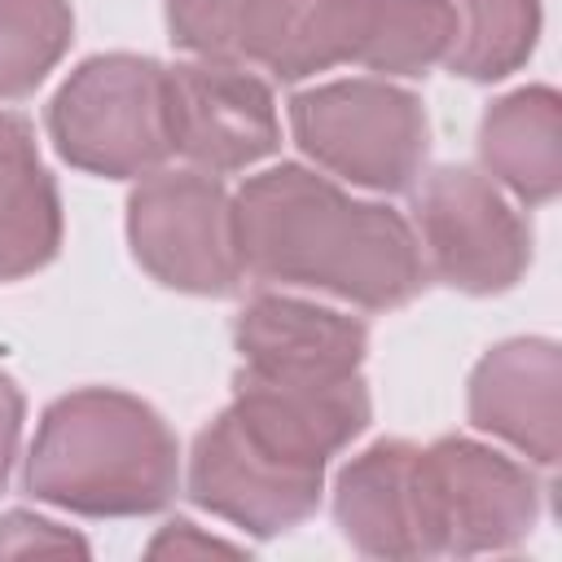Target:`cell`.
Returning <instances> with one entry per match:
<instances>
[{
    "instance_id": "277c9868",
    "label": "cell",
    "mask_w": 562,
    "mask_h": 562,
    "mask_svg": "<svg viewBox=\"0 0 562 562\" xmlns=\"http://www.w3.org/2000/svg\"><path fill=\"white\" fill-rule=\"evenodd\" d=\"M299 149L329 176L369 193H404L430 158L422 97L386 79H334L290 97Z\"/></svg>"
},
{
    "instance_id": "ba28073f",
    "label": "cell",
    "mask_w": 562,
    "mask_h": 562,
    "mask_svg": "<svg viewBox=\"0 0 562 562\" xmlns=\"http://www.w3.org/2000/svg\"><path fill=\"white\" fill-rule=\"evenodd\" d=\"M426 277L461 294H505L531 263V224L474 167H435L413 189Z\"/></svg>"
},
{
    "instance_id": "7402d4cb",
    "label": "cell",
    "mask_w": 562,
    "mask_h": 562,
    "mask_svg": "<svg viewBox=\"0 0 562 562\" xmlns=\"http://www.w3.org/2000/svg\"><path fill=\"white\" fill-rule=\"evenodd\" d=\"M22 417H26V400H22L18 382L9 373H0V492L9 487V474H13V461H18Z\"/></svg>"
},
{
    "instance_id": "8fae6325",
    "label": "cell",
    "mask_w": 562,
    "mask_h": 562,
    "mask_svg": "<svg viewBox=\"0 0 562 562\" xmlns=\"http://www.w3.org/2000/svg\"><path fill=\"white\" fill-rule=\"evenodd\" d=\"M233 347L241 369L272 378H356L369 351L364 321L294 299V294H255L233 321Z\"/></svg>"
},
{
    "instance_id": "ffe728a7",
    "label": "cell",
    "mask_w": 562,
    "mask_h": 562,
    "mask_svg": "<svg viewBox=\"0 0 562 562\" xmlns=\"http://www.w3.org/2000/svg\"><path fill=\"white\" fill-rule=\"evenodd\" d=\"M88 553V540L75 536L70 527L53 522V518H40L31 509H9L0 518V558H22V553Z\"/></svg>"
},
{
    "instance_id": "5bb4252c",
    "label": "cell",
    "mask_w": 562,
    "mask_h": 562,
    "mask_svg": "<svg viewBox=\"0 0 562 562\" xmlns=\"http://www.w3.org/2000/svg\"><path fill=\"white\" fill-rule=\"evenodd\" d=\"M479 158L518 202L544 206L562 189V101L531 83L492 101L479 119Z\"/></svg>"
},
{
    "instance_id": "e0dca14e",
    "label": "cell",
    "mask_w": 562,
    "mask_h": 562,
    "mask_svg": "<svg viewBox=\"0 0 562 562\" xmlns=\"http://www.w3.org/2000/svg\"><path fill=\"white\" fill-rule=\"evenodd\" d=\"M452 44V4L448 0H373L369 26L356 53V66L378 70L382 79L430 75Z\"/></svg>"
},
{
    "instance_id": "7a4b0ae2",
    "label": "cell",
    "mask_w": 562,
    "mask_h": 562,
    "mask_svg": "<svg viewBox=\"0 0 562 562\" xmlns=\"http://www.w3.org/2000/svg\"><path fill=\"white\" fill-rule=\"evenodd\" d=\"M26 492L79 518H145L180 492V443L140 395L83 386L44 408Z\"/></svg>"
},
{
    "instance_id": "52a82bcc",
    "label": "cell",
    "mask_w": 562,
    "mask_h": 562,
    "mask_svg": "<svg viewBox=\"0 0 562 562\" xmlns=\"http://www.w3.org/2000/svg\"><path fill=\"white\" fill-rule=\"evenodd\" d=\"M422 518L435 558H470L518 549L540 518L536 474L465 435L422 448Z\"/></svg>"
},
{
    "instance_id": "2e32d148",
    "label": "cell",
    "mask_w": 562,
    "mask_h": 562,
    "mask_svg": "<svg viewBox=\"0 0 562 562\" xmlns=\"http://www.w3.org/2000/svg\"><path fill=\"white\" fill-rule=\"evenodd\" d=\"M452 44L443 66L461 79L492 83L527 66L540 40V0H448Z\"/></svg>"
},
{
    "instance_id": "30bf717a",
    "label": "cell",
    "mask_w": 562,
    "mask_h": 562,
    "mask_svg": "<svg viewBox=\"0 0 562 562\" xmlns=\"http://www.w3.org/2000/svg\"><path fill=\"white\" fill-rule=\"evenodd\" d=\"M465 413L483 435L553 470L562 452V351L553 338L496 342L470 373Z\"/></svg>"
},
{
    "instance_id": "ac0fdd59",
    "label": "cell",
    "mask_w": 562,
    "mask_h": 562,
    "mask_svg": "<svg viewBox=\"0 0 562 562\" xmlns=\"http://www.w3.org/2000/svg\"><path fill=\"white\" fill-rule=\"evenodd\" d=\"M70 35V0H0V101L31 97L66 57Z\"/></svg>"
},
{
    "instance_id": "5b68a950",
    "label": "cell",
    "mask_w": 562,
    "mask_h": 562,
    "mask_svg": "<svg viewBox=\"0 0 562 562\" xmlns=\"http://www.w3.org/2000/svg\"><path fill=\"white\" fill-rule=\"evenodd\" d=\"M127 246L167 290L224 299L246 281L237 215L220 176L149 171L127 198Z\"/></svg>"
},
{
    "instance_id": "8992f818",
    "label": "cell",
    "mask_w": 562,
    "mask_h": 562,
    "mask_svg": "<svg viewBox=\"0 0 562 562\" xmlns=\"http://www.w3.org/2000/svg\"><path fill=\"white\" fill-rule=\"evenodd\" d=\"M184 492L198 509L255 540H272L316 514L325 465L272 443L233 408H220L193 439Z\"/></svg>"
},
{
    "instance_id": "7c38bea8",
    "label": "cell",
    "mask_w": 562,
    "mask_h": 562,
    "mask_svg": "<svg viewBox=\"0 0 562 562\" xmlns=\"http://www.w3.org/2000/svg\"><path fill=\"white\" fill-rule=\"evenodd\" d=\"M422 443L378 439L334 483V522L364 558H435L422 518Z\"/></svg>"
},
{
    "instance_id": "44dd1931",
    "label": "cell",
    "mask_w": 562,
    "mask_h": 562,
    "mask_svg": "<svg viewBox=\"0 0 562 562\" xmlns=\"http://www.w3.org/2000/svg\"><path fill=\"white\" fill-rule=\"evenodd\" d=\"M167 553H176V558H189V553H237V544L198 531V522H189V518H176L149 540V558H167Z\"/></svg>"
},
{
    "instance_id": "6da1fadb",
    "label": "cell",
    "mask_w": 562,
    "mask_h": 562,
    "mask_svg": "<svg viewBox=\"0 0 562 562\" xmlns=\"http://www.w3.org/2000/svg\"><path fill=\"white\" fill-rule=\"evenodd\" d=\"M246 277L263 285L321 290L364 312H391L426 290L413 224L342 193L329 176L277 162L233 193Z\"/></svg>"
},
{
    "instance_id": "9c48e42d",
    "label": "cell",
    "mask_w": 562,
    "mask_h": 562,
    "mask_svg": "<svg viewBox=\"0 0 562 562\" xmlns=\"http://www.w3.org/2000/svg\"><path fill=\"white\" fill-rule=\"evenodd\" d=\"M171 83V149L206 176H228L263 162L281 145L272 88L241 61H180Z\"/></svg>"
},
{
    "instance_id": "d6986e66",
    "label": "cell",
    "mask_w": 562,
    "mask_h": 562,
    "mask_svg": "<svg viewBox=\"0 0 562 562\" xmlns=\"http://www.w3.org/2000/svg\"><path fill=\"white\" fill-rule=\"evenodd\" d=\"M241 9H246V0H167L171 44L193 57L237 61Z\"/></svg>"
},
{
    "instance_id": "9a60e30c",
    "label": "cell",
    "mask_w": 562,
    "mask_h": 562,
    "mask_svg": "<svg viewBox=\"0 0 562 562\" xmlns=\"http://www.w3.org/2000/svg\"><path fill=\"white\" fill-rule=\"evenodd\" d=\"M61 246L57 180L40 162L22 114L0 110V281H22L53 263Z\"/></svg>"
},
{
    "instance_id": "4fadbf2b",
    "label": "cell",
    "mask_w": 562,
    "mask_h": 562,
    "mask_svg": "<svg viewBox=\"0 0 562 562\" xmlns=\"http://www.w3.org/2000/svg\"><path fill=\"white\" fill-rule=\"evenodd\" d=\"M369 9L373 0H246L237 61L263 66L285 83L356 61Z\"/></svg>"
},
{
    "instance_id": "3957f363",
    "label": "cell",
    "mask_w": 562,
    "mask_h": 562,
    "mask_svg": "<svg viewBox=\"0 0 562 562\" xmlns=\"http://www.w3.org/2000/svg\"><path fill=\"white\" fill-rule=\"evenodd\" d=\"M48 136L88 176L136 180L158 171L176 154L167 66L140 53L79 61L48 105Z\"/></svg>"
}]
</instances>
